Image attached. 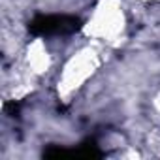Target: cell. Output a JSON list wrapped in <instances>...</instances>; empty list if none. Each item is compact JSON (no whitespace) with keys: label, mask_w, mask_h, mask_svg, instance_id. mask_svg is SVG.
I'll list each match as a JSON object with an SVG mask.
<instances>
[{"label":"cell","mask_w":160,"mask_h":160,"mask_svg":"<svg viewBox=\"0 0 160 160\" xmlns=\"http://www.w3.org/2000/svg\"><path fill=\"white\" fill-rule=\"evenodd\" d=\"M77 27V19L66 15H47L40 17L32 23V30L38 34H58V32H72Z\"/></svg>","instance_id":"6da1fadb"}]
</instances>
